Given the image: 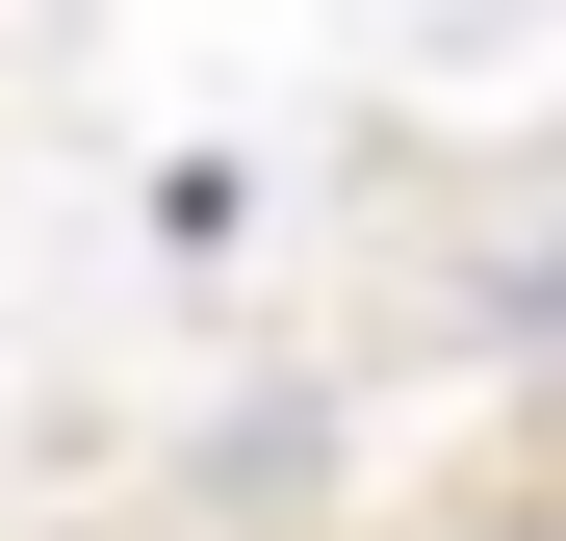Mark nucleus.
I'll return each mask as SVG.
<instances>
[{"mask_svg":"<svg viewBox=\"0 0 566 541\" xmlns=\"http://www.w3.org/2000/svg\"><path fill=\"white\" fill-rule=\"evenodd\" d=\"M438 541H566V516H438Z\"/></svg>","mask_w":566,"mask_h":541,"instance_id":"1","label":"nucleus"}]
</instances>
